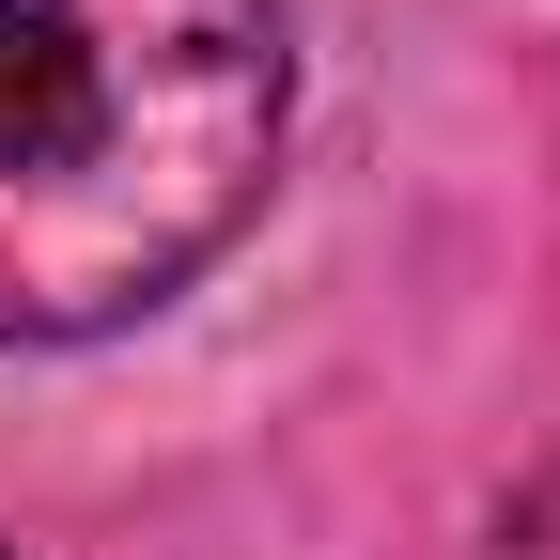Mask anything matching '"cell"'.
<instances>
[{
  "label": "cell",
  "instance_id": "obj_1",
  "mask_svg": "<svg viewBox=\"0 0 560 560\" xmlns=\"http://www.w3.org/2000/svg\"><path fill=\"white\" fill-rule=\"evenodd\" d=\"M280 0H0V342H109L249 234Z\"/></svg>",
  "mask_w": 560,
  "mask_h": 560
}]
</instances>
